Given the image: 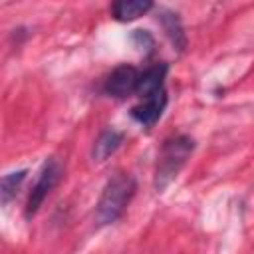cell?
<instances>
[{
    "instance_id": "obj_1",
    "label": "cell",
    "mask_w": 254,
    "mask_h": 254,
    "mask_svg": "<svg viewBox=\"0 0 254 254\" xmlns=\"http://www.w3.org/2000/svg\"><path fill=\"white\" fill-rule=\"evenodd\" d=\"M137 192V181L129 173H115L103 187L95 204V224L109 226L117 222Z\"/></svg>"
},
{
    "instance_id": "obj_2",
    "label": "cell",
    "mask_w": 254,
    "mask_h": 254,
    "mask_svg": "<svg viewBox=\"0 0 254 254\" xmlns=\"http://www.w3.org/2000/svg\"><path fill=\"white\" fill-rule=\"evenodd\" d=\"M192 151H194V139L190 135L181 133L163 141L153 175V187L157 192H163L179 177V173L190 159Z\"/></svg>"
},
{
    "instance_id": "obj_3",
    "label": "cell",
    "mask_w": 254,
    "mask_h": 254,
    "mask_svg": "<svg viewBox=\"0 0 254 254\" xmlns=\"http://www.w3.org/2000/svg\"><path fill=\"white\" fill-rule=\"evenodd\" d=\"M60 179H62V165H60V161L58 159H48L44 163V167H42V171L38 175V181L32 187L30 196H28V202H26L24 214H26L28 220L38 214L40 206L44 204V200L48 198V194L56 189V185L60 183Z\"/></svg>"
},
{
    "instance_id": "obj_4",
    "label": "cell",
    "mask_w": 254,
    "mask_h": 254,
    "mask_svg": "<svg viewBox=\"0 0 254 254\" xmlns=\"http://www.w3.org/2000/svg\"><path fill=\"white\" fill-rule=\"evenodd\" d=\"M139 75H141V71L137 67H133L129 64H121L105 79L103 91L109 97H115V99H125L129 95H135L137 83H139Z\"/></svg>"
},
{
    "instance_id": "obj_5",
    "label": "cell",
    "mask_w": 254,
    "mask_h": 254,
    "mask_svg": "<svg viewBox=\"0 0 254 254\" xmlns=\"http://www.w3.org/2000/svg\"><path fill=\"white\" fill-rule=\"evenodd\" d=\"M167 71H169V65L165 62H159V64L149 65L139 75V83H137L135 95L139 99H147V97H155V95L167 93V87H165Z\"/></svg>"
},
{
    "instance_id": "obj_6",
    "label": "cell",
    "mask_w": 254,
    "mask_h": 254,
    "mask_svg": "<svg viewBox=\"0 0 254 254\" xmlns=\"http://www.w3.org/2000/svg\"><path fill=\"white\" fill-rule=\"evenodd\" d=\"M167 93H161V95H155V97H147V99H139L137 105L131 107V117L145 129H153L157 125V121L161 119L165 107H167Z\"/></svg>"
},
{
    "instance_id": "obj_7",
    "label": "cell",
    "mask_w": 254,
    "mask_h": 254,
    "mask_svg": "<svg viewBox=\"0 0 254 254\" xmlns=\"http://www.w3.org/2000/svg\"><path fill=\"white\" fill-rule=\"evenodd\" d=\"M123 139H125V135L121 131H117V129H105V131H101L99 137L93 143V149H91L93 161L95 163L107 161L123 145Z\"/></svg>"
},
{
    "instance_id": "obj_8",
    "label": "cell",
    "mask_w": 254,
    "mask_h": 254,
    "mask_svg": "<svg viewBox=\"0 0 254 254\" xmlns=\"http://www.w3.org/2000/svg\"><path fill=\"white\" fill-rule=\"evenodd\" d=\"M159 22L163 26L165 36L173 44V48L177 52H185V48H187V34L183 30V24H181L179 14H175L171 10H161L159 12Z\"/></svg>"
},
{
    "instance_id": "obj_9",
    "label": "cell",
    "mask_w": 254,
    "mask_h": 254,
    "mask_svg": "<svg viewBox=\"0 0 254 254\" xmlns=\"http://www.w3.org/2000/svg\"><path fill=\"white\" fill-rule=\"evenodd\" d=\"M153 10L151 0H119L111 4V16L117 22H133Z\"/></svg>"
},
{
    "instance_id": "obj_10",
    "label": "cell",
    "mask_w": 254,
    "mask_h": 254,
    "mask_svg": "<svg viewBox=\"0 0 254 254\" xmlns=\"http://www.w3.org/2000/svg\"><path fill=\"white\" fill-rule=\"evenodd\" d=\"M26 175L28 171L26 169H20V171H12L8 175L2 177V187H0V200L4 206H8L12 202V198H16L18 190L22 189L24 181H26Z\"/></svg>"
},
{
    "instance_id": "obj_11",
    "label": "cell",
    "mask_w": 254,
    "mask_h": 254,
    "mask_svg": "<svg viewBox=\"0 0 254 254\" xmlns=\"http://www.w3.org/2000/svg\"><path fill=\"white\" fill-rule=\"evenodd\" d=\"M131 42H133V46H135L139 52H143V54H151V52L155 50V40H153V36H151L147 30H133Z\"/></svg>"
}]
</instances>
